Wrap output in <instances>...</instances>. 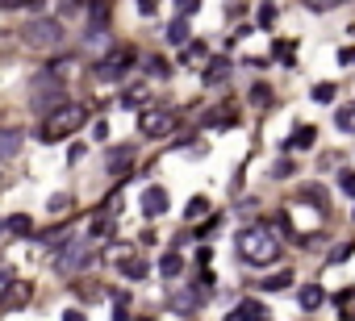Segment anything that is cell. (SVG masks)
Wrapping results in <instances>:
<instances>
[{"label":"cell","mask_w":355,"mask_h":321,"mask_svg":"<svg viewBox=\"0 0 355 321\" xmlns=\"http://www.w3.org/2000/svg\"><path fill=\"white\" fill-rule=\"evenodd\" d=\"M288 284H293V272L284 267V272H276V276H264L255 288H260V292H280V288H288Z\"/></svg>","instance_id":"8fae6325"},{"label":"cell","mask_w":355,"mask_h":321,"mask_svg":"<svg viewBox=\"0 0 355 321\" xmlns=\"http://www.w3.org/2000/svg\"><path fill=\"white\" fill-rule=\"evenodd\" d=\"M314 142H318V130H314V126H301V130L293 134V142H288V146H293V150H310Z\"/></svg>","instance_id":"9a60e30c"},{"label":"cell","mask_w":355,"mask_h":321,"mask_svg":"<svg viewBox=\"0 0 355 321\" xmlns=\"http://www.w3.org/2000/svg\"><path fill=\"white\" fill-rule=\"evenodd\" d=\"M176 300H180V305H176V313H196V309H201V292H196V288H188V292H184V296H176Z\"/></svg>","instance_id":"44dd1931"},{"label":"cell","mask_w":355,"mask_h":321,"mask_svg":"<svg viewBox=\"0 0 355 321\" xmlns=\"http://www.w3.org/2000/svg\"><path fill=\"white\" fill-rule=\"evenodd\" d=\"M138 126H142V134H146V138H168V134H176L180 117H176V113H168V109H146Z\"/></svg>","instance_id":"5b68a950"},{"label":"cell","mask_w":355,"mask_h":321,"mask_svg":"<svg viewBox=\"0 0 355 321\" xmlns=\"http://www.w3.org/2000/svg\"><path fill=\"white\" fill-rule=\"evenodd\" d=\"M21 150V134L17 130H0V158H13Z\"/></svg>","instance_id":"5bb4252c"},{"label":"cell","mask_w":355,"mask_h":321,"mask_svg":"<svg viewBox=\"0 0 355 321\" xmlns=\"http://www.w3.org/2000/svg\"><path fill=\"white\" fill-rule=\"evenodd\" d=\"M146 71H150V75H159V80H168V75H172L168 59H146Z\"/></svg>","instance_id":"83f0119b"},{"label":"cell","mask_w":355,"mask_h":321,"mask_svg":"<svg viewBox=\"0 0 355 321\" xmlns=\"http://www.w3.org/2000/svg\"><path fill=\"white\" fill-rule=\"evenodd\" d=\"M293 55H297V50H293L288 42H276V59H284V63H293Z\"/></svg>","instance_id":"d590c367"},{"label":"cell","mask_w":355,"mask_h":321,"mask_svg":"<svg viewBox=\"0 0 355 321\" xmlns=\"http://www.w3.org/2000/svg\"><path fill=\"white\" fill-rule=\"evenodd\" d=\"M5 284H9V276H5V272H0V288H5Z\"/></svg>","instance_id":"b9f144b4"},{"label":"cell","mask_w":355,"mask_h":321,"mask_svg":"<svg viewBox=\"0 0 355 321\" xmlns=\"http://www.w3.org/2000/svg\"><path fill=\"white\" fill-rule=\"evenodd\" d=\"M251 100H255L260 109H268V104H272V88L268 84H255V88H251Z\"/></svg>","instance_id":"4316f807"},{"label":"cell","mask_w":355,"mask_h":321,"mask_svg":"<svg viewBox=\"0 0 355 321\" xmlns=\"http://www.w3.org/2000/svg\"><path fill=\"white\" fill-rule=\"evenodd\" d=\"M272 17H276V9H272V5H264V9H260V25H272Z\"/></svg>","instance_id":"f35d334b"},{"label":"cell","mask_w":355,"mask_h":321,"mask_svg":"<svg viewBox=\"0 0 355 321\" xmlns=\"http://www.w3.org/2000/svg\"><path fill=\"white\" fill-rule=\"evenodd\" d=\"M209 213V196H192V204L184 209V222H201Z\"/></svg>","instance_id":"d6986e66"},{"label":"cell","mask_w":355,"mask_h":321,"mask_svg":"<svg viewBox=\"0 0 355 321\" xmlns=\"http://www.w3.org/2000/svg\"><path fill=\"white\" fill-rule=\"evenodd\" d=\"M180 63H184V67H188V63H192V67H196V63H209V50L201 46V42H184V55H180Z\"/></svg>","instance_id":"7c38bea8"},{"label":"cell","mask_w":355,"mask_h":321,"mask_svg":"<svg viewBox=\"0 0 355 321\" xmlns=\"http://www.w3.org/2000/svg\"><path fill=\"white\" fill-rule=\"evenodd\" d=\"M322 300H326V292H322V284H306V288H301V292H297V305H301V309H306V313H318V309H322Z\"/></svg>","instance_id":"ba28073f"},{"label":"cell","mask_w":355,"mask_h":321,"mask_svg":"<svg viewBox=\"0 0 355 321\" xmlns=\"http://www.w3.org/2000/svg\"><path fill=\"white\" fill-rule=\"evenodd\" d=\"M272 176H276V180H284V176H293V158H280V163L272 167Z\"/></svg>","instance_id":"836d02e7"},{"label":"cell","mask_w":355,"mask_h":321,"mask_svg":"<svg viewBox=\"0 0 355 321\" xmlns=\"http://www.w3.org/2000/svg\"><path fill=\"white\" fill-rule=\"evenodd\" d=\"M0 5H5V9H38L42 0H0Z\"/></svg>","instance_id":"d6a6232c"},{"label":"cell","mask_w":355,"mask_h":321,"mask_svg":"<svg viewBox=\"0 0 355 321\" xmlns=\"http://www.w3.org/2000/svg\"><path fill=\"white\" fill-rule=\"evenodd\" d=\"M109 21V0H92L88 5V25H105Z\"/></svg>","instance_id":"ac0fdd59"},{"label":"cell","mask_w":355,"mask_h":321,"mask_svg":"<svg viewBox=\"0 0 355 321\" xmlns=\"http://www.w3.org/2000/svg\"><path fill=\"white\" fill-rule=\"evenodd\" d=\"M46 209H50V217H55V213L63 217V213L71 209V196H67V192H59V196H50V200H46Z\"/></svg>","instance_id":"cb8c5ba5"},{"label":"cell","mask_w":355,"mask_h":321,"mask_svg":"<svg viewBox=\"0 0 355 321\" xmlns=\"http://www.w3.org/2000/svg\"><path fill=\"white\" fill-rule=\"evenodd\" d=\"M88 259H92V246H88V238H80V234H67V238L59 242V250H55V272H59V276H76L80 267H88Z\"/></svg>","instance_id":"3957f363"},{"label":"cell","mask_w":355,"mask_h":321,"mask_svg":"<svg viewBox=\"0 0 355 321\" xmlns=\"http://www.w3.org/2000/svg\"><path fill=\"white\" fill-rule=\"evenodd\" d=\"M105 163H109V176H126V171H130V163H134V150H130V146L109 150V158H105Z\"/></svg>","instance_id":"9c48e42d"},{"label":"cell","mask_w":355,"mask_h":321,"mask_svg":"<svg viewBox=\"0 0 355 321\" xmlns=\"http://www.w3.org/2000/svg\"><path fill=\"white\" fill-rule=\"evenodd\" d=\"M122 272H126L130 280H146V263H138V259H130V263L122 267Z\"/></svg>","instance_id":"f1b7e54d"},{"label":"cell","mask_w":355,"mask_h":321,"mask_svg":"<svg viewBox=\"0 0 355 321\" xmlns=\"http://www.w3.org/2000/svg\"><path fill=\"white\" fill-rule=\"evenodd\" d=\"M126 254H130L126 246H109V263H117V259H126Z\"/></svg>","instance_id":"60d3db41"},{"label":"cell","mask_w":355,"mask_h":321,"mask_svg":"<svg viewBox=\"0 0 355 321\" xmlns=\"http://www.w3.org/2000/svg\"><path fill=\"white\" fill-rule=\"evenodd\" d=\"M168 42H172V46H184V42H188V17L176 13V21L168 25Z\"/></svg>","instance_id":"2e32d148"},{"label":"cell","mask_w":355,"mask_h":321,"mask_svg":"<svg viewBox=\"0 0 355 321\" xmlns=\"http://www.w3.org/2000/svg\"><path fill=\"white\" fill-rule=\"evenodd\" d=\"M113 313L126 317V313H130V296H113Z\"/></svg>","instance_id":"74e56055"},{"label":"cell","mask_w":355,"mask_h":321,"mask_svg":"<svg viewBox=\"0 0 355 321\" xmlns=\"http://www.w3.org/2000/svg\"><path fill=\"white\" fill-rule=\"evenodd\" d=\"M5 226H9V234H30V230H34V222L25 217V213H17V217H9Z\"/></svg>","instance_id":"484cf974"},{"label":"cell","mask_w":355,"mask_h":321,"mask_svg":"<svg viewBox=\"0 0 355 321\" xmlns=\"http://www.w3.org/2000/svg\"><path fill=\"white\" fill-rule=\"evenodd\" d=\"M238 254L247 263H255V267L276 263L280 259V230H272V226H247L238 234Z\"/></svg>","instance_id":"6da1fadb"},{"label":"cell","mask_w":355,"mask_h":321,"mask_svg":"<svg viewBox=\"0 0 355 321\" xmlns=\"http://www.w3.org/2000/svg\"><path fill=\"white\" fill-rule=\"evenodd\" d=\"M88 121V109L80 100H63L59 109H50V117H46V126H42V138L46 142H63V138H71L80 126Z\"/></svg>","instance_id":"7a4b0ae2"},{"label":"cell","mask_w":355,"mask_h":321,"mask_svg":"<svg viewBox=\"0 0 355 321\" xmlns=\"http://www.w3.org/2000/svg\"><path fill=\"white\" fill-rule=\"evenodd\" d=\"M301 200H306V204H318V209H322V204H326V192H322L318 184H306V188H301Z\"/></svg>","instance_id":"603a6c76"},{"label":"cell","mask_w":355,"mask_h":321,"mask_svg":"<svg viewBox=\"0 0 355 321\" xmlns=\"http://www.w3.org/2000/svg\"><path fill=\"white\" fill-rule=\"evenodd\" d=\"M306 5H310L314 13H326V9H339V5H343V0H306Z\"/></svg>","instance_id":"1f68e13d"},{"label":"cell","mask_w":355,"mask_h":321,"mask_svg":"<svg viewBox=\"0 0 355 321\" xmlns=\"http://www.w3.org/2000/svg\"><path fill=\"white\" fill-rule=\"evenodd\" d=\"M5 230H9V226H5V222H0V238H5Z\"/></svg>","instance_id":"7bdbcfd3"},{"label":"cell","mask_w":355,"mask_h":321,"mask_svg":"<svg viewBox=\"0 0 355 321\" xmlns=\"http://www.w3.org/2000/svg\"><path fill=\"white\" fill-rule=\"evenodd\" d=\"M142 100H146V88H142V84H134V88H126V92H122V109H138Z\"/></svg>","instance_id":"ffe728a7"},{"label":"cell","mask_w":355,"mask_h":321,"mask_svg":"<svg viewBox=\"0 0 355 321\" xmlns=\"http://www.w3.org/2000/svg\"><path fill=\"white\" fill-rule=\"evenodd\" d=\"M142 213L146 217H163L168 213V188H146L142 192Z\"/></svg>","instance_id":"52a82bcc"},{"label":"cell","mask_w":355,"mask_h":321,"mask_svg":"<svg viewBox=\"0 0 355 321\" xmlns=\"http://www.w3.org/2000/svg\"><path fill=\"white\" fill-rule=\"evenodd\" d=\"M21 42L34 46V50H59V46H63V21H55V17H34V21L21 29Z\"/></svg>","instance_id":"277c9868"},{"label":"cell","mask_w":355,"mask_h":321,"mask_svg":"<svg viewBox=\"0 0 355 321\" xmlns=\"http://www.w3.org/2000/svg\"><path fill=\"white\" fill-rule=\"evenodd\" d=\"M201 80H205L209 88L226 84V80H230V63H226V59H209V63H205V75H201Z\"/></svg>","instance_id":"30bf717a"},{"label":"cell","mask_w":355,"mask_h":321,"mask_svg":"<svg viewBox=\"0 0 355 321\" xmlns=\"http://www.w3.org/2000/svg\"><path fill=\"white\" fill-rule=\"evenodd\" d=\"M230 317H234V321H247V317H268V305H264V300H242Z\"/></svg>","instance_id":"4fadbf2b"},{"label":"cell","mask_w":355,"mask_h":321,"mask_svg":"<svg viewBox=\"0 0 355 321\" xmlns=\"http://www.w3.org/2000/svg\"><path fill=\"white\" fill-rule=\"evenodd\" d=\"M130 59H134V50L126 46V50H113V55H105L96 63V80H122L126 71H130Z\"/></svg>","instance_id":"8992f818"},{"label":"cell","mask_w":355,"mask_h":321,"mask_svg":"<svg viewBox=\"0 0 355 321\" xmlns=\"http://www.w3.org/2000/svg\"><path fill=\"white\" fill-rule=\"evenodd\" d=\"M205 126H209V130H218V126H234V109H214V113L205 117Z\"/></svg>","instance_id":"7402d4cb"},{"label":"cell","mask_w":355,"mask_h":321,"mask_svg":"<svg viewBox=\"0 0 355 321\" xmlns=\"http://www.w3.org/2000/svg\"><path fill=\"white\" fill-rule=\"evenodd\" d=\"M339 63H343V67H355V46H343V50H339Z\"/></svg>","instance_id":"8d00e7d4"},{"label":"cell","mask_w":355,"mask_h":321,"mask_svg":"<svg viewBox=\"0 0 355 321\" xmlns=\"http://www.w3.org/2000/svg\"><path fill=\"white\" fill-rule=\"evenodd\" d=\"M180 272H184V259H180V254H163V263H159V276H163V280H176Z\"/></svg>","instance_id":"e0dca14e"},{"label":"cell","mask_w":355,"mask_h":321,"mask_svg":"<svg viewBox=\"0 0 355 321\" xmlns=\"http://www.w3.org/2000/svg\"><path fill=\"white\" fill-rule=\"evenodd\" d=\"M196 9H201V0H176V13L180 17H192Z\"/></svg>","instance_id":"4dcf8cb0"},{"label":"cell","mask_w":355,"mask_h":321,"mask_svg":"<svg viewBox=\"0 0 355 321\" xmlns=\"http://www.w3.org/2000/svg\"><path fill=\"white\" fill-rule=\"evenodd\" d=\"M334 126H339L343 134H355V109H339V113H334Z\"/></svg>","instance_id":"d4e9b609"},{"label":"cell","mask_w":355,"mask_h":321,"mask_svg":"<svg viewBox=\"0 0 355 321\" xmlns=\"http://www.w3.org/2000/svg\"><path fill=\"white\" fill-rule=\"evenodd\" d=\"M334 92H339L334 84H318V88H314V100H318V104H326V100H334Z\"/></svg>","instance_id":"f546056e"},{"label":"cell","mask_w":355,"mask_h":321,"mask_svg":"<svg viewBox=\"0 0 355 321\" xmlns=\"http://www.w3.org/2000/svg\"><path fill=\"white\" fill-rule=\"evenodd\" d=\"M339 184H343V192H347V196H355V171H343V176H339Z\"/></svg>","instance_id":"e575fe53"},{"label":"cell","mask_w":355,"mask_h":321,"mask_svg":"<svg viewBox=\"0 0 355 321\" xmlns=\"http://www.w3.org/2000/svg\"><path fill=\"white\" fill-rule=\"evenodd\" d=\"M138 13H142V17H150V13H155V0H138Z\"/></svg>","instance_id":"ab89813d"}]
</instances>
